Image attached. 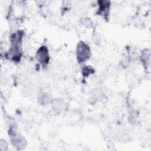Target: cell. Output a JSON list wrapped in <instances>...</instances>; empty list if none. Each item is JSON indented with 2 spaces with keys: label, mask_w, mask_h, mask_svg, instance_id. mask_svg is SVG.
<instances>
[{
  "label": "cell",
  "mask_w": 151,
  "mask_h": 151,
  "mask_svg": "<svg viewBox=\"0 0 151 151\" xmlns=\"http://www.w3.org/2000/svg\"><path fill=\"white\" fill-rule=\"evenodd\" d=\"M76 54L78 62H84L90 57V48L86 44L81 41L77 45Z\"/></svg>",
  "instance_id": "cell-1"
},
{
  "label": "cell",
  "mask_w": 151,
  "mask_h": 151,
  "mask_svg": "<svg viewBox=\"0 0 151 151\" xmlns=\"http://www.w3.org/2000/svg\"><path fill=\"white\" fill-rule=\"evenodd\" d=\"M36 58L42 67H44L47 65L50 60V56L48 48L45 46H42L38 50L36 54Z\"/></svg>",
  "instance_id": "cell-2"
},
{
  "label": "cell",
  "mask_w": 151,
  "mask_h": 151,
  "mask_svg": "<svg viewBox=\"0 0 151 151\" xmlns=\"http://www.w3.org/2000/svg\"><path fill=\"white\" fill-rule=\"evenodd\" d=\"M99 3V12L100 15H103L105 16L107 15L109 9L110 4L109 1H98Z\"/></svg>",
  "instance_id": "cell-3"
},
{
  "label": "cell",
  "mask_w": 151,
  "mask_h": 151,
  "mask_svg": "<svg viewBox=\"0 0 151 151\" xmlns=\"http://www.w3.org/2000/svg\"><path fill=\"white\" fill-rule=\"evenodd\" d=\"M83 75L84 76H88L89 74L93 73L94 72V70L93 69L92 67H90V65H88L87 67H85L83 70Z\"/></svg>",
  "instance_id": "cell-4"
}]
</instances>
